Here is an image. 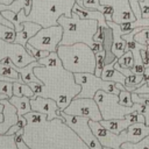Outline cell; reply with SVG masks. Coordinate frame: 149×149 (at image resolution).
<instances>
[{
  "label": "cell",
  "instance_id": "7402d4cb",
  "mask_svg": "<svg viewBox=\"0 0 149 149\" xmlns=\"http://www.w3.org/2000/svg\"><path fill=\"white\" fill-rule=\"evenodd\" d=\"M135 20H136V17H135L134 13L130 9L121 12V13H118V14H113V16H112V21L115 22V23L132 22V21H135Z\"/></svg>",
  "mask_w": 149,
  "mask_h": 149
},
{
  "label": "cell",
  "instance_id": "60d3db41",
  "mask_svg": "<svg viewBox=\"0 0 149 149\" xmlns=\"http://www.w3.org/2000/svg\"><path fill=\"white\" fill-rule=\"evenodd\" d=\"M16 147H17V149H29V148L27 147V144H26V142H24V141L16 143Z\"/></svg>",
  "mask_w": 149,
  "mask_h": 149
},
{
  "label": "cell",
  "instance_id": "d6a6232c",
  "mask_svg": "<svg viewBox=\"0 0 149 149\" xmlns=\"http://www.w3.org/2000/svg\"><path fill=\"white\" fill-rule=\"evenodd\" d=\"M0 93L1 94H6L7 98L9 99L13 95V83L12 81L0 80Z\"/></svg>",
  "mask_w": 149,
  "mask_h": 149
},
{
  "label": "cell",
  "instance_id": "4dcf8cb0",
  "mask_svg": "<svg viewBox=\"0 0 149 149\" xmlns=\"http://www.w3.org/2000/svg\"><path fill=\"white\" fill-rule=\"evenodd\" d=\"M24 48H26V50H27L36 61H38V59H41V58H43V57H47V56L49 55V51H44V50L36 49V48L31 47L29 43H27V44L24 45Z\"/></svg>",
  "mask_w": 149,
  "mask_h": 149
},
{
  "label": "cell",
  "instance_id": "f546056e",
  "mask_svg": "<svg viewBox=\"0 0 149 149\" xmlns=\"http://www.w3.org/2000/svg\"><path fill=\"white\" fill-rule=\"evenodd\" d=\"M27 126V120H26V118L23 116V115H19V119H17V121H16V123L15 125H13L7 132H6V136H9V135H14V133H16L19 129H22V128H24Z\"/></svg>",
  "mask_w": 149,
  "mask_h": 149
},
{
  "label": "cell",
  "instance_id": "9a60e30c",
  "mask_svg": "<svg viewBox=\"0 0 149 149\" xmlns=\"http://www.w3.org/2000/svg\"><path fill=\"white\" fill-rule=\"evenodd\" d=\"M126 134H127V142L136 143L149 134V126H147L144 122L130 123L126 129Z\"/></svg>",
  "mask_w": 149,
  "mask_h": 149
},
{
  "label": "cell",
  "instance_id": "1f68e13d",
  "mask_svg": "<svg viewBox=\"0 0 149 149\" xmlns=\"http://www.w3.org/2000/svg\"><path fill=\"white\" fill-rule=\"evenodd\" d=\"M134 40L137 42V43H141V44H144L149 41V27L137 31L135 35H134Z\"/></svg>",
  "mask_w": 149,
  "mask_h": 149
},
{
  "label": "cell",
  "instance_id": "f35d334b",
  "mask_svg": "<svg viewBox=\"0 0 149 149\" xmlns=\"http://www.w3.org/2000/svg\"><path fill=\"white\" fill-rule=\"evenodd\" d=\"M143 115H144V123L149 126V107H144Z\"/></svg>",
  "mask_w": 149,
  "mask_h": 149
},
{
  "label": "cell",
  "instance_id": "ffe728a7",
  "mask_svg": "<svg viewBox=\"0 0 149 149\" xmlns=\"http://www.w3.org/2000/svg\"><path fill=\"white\" fill-rule=\"evenodd\" d=\"M144 84V79L142 74H135L132 73L130 76L126 77V81H125V88L129 92H133L135 88L140 87L141 85Z\"/></svg>",
  "mask_w": 149,
  "mask_h": 149
},
{
  "label": "cell",
  "instance_id": "7c38bea8",
  "mask_svg": "<svg viewBox=\"0 0 149 149\" xmlns=\"http://www.w3.org/2000/svg\"><path fill=\"white\" fill-rule=\"evenodd\" d=\"M7 56L10 57L12 62L14 63L15 66L17 68H23L27 64L36 61L27 50L23 45L14 43V42H9L8 43V49H7Z\"/></svg>",
  "mask_w": 149,
  "mask_h": 149
},
{
  "label": "cell",
  "instance_id": "44dd1931",
  "mask_svg": "<svg viewBox=\"0 0 149 149\" xmlns=\"http://www.w3.org/2000/svg\"><path fill=\"white\" fill-rule=\"evenodd\" d=\"M13 95L16 97H28V98H33L34 97V92L30 88V86L28 84H23L20 81H14L13 83Z\"/></svg>",
  "mask_w": 149,
  "mask_h": 149
},
{
  "label": "cell",
  "instance_id": "277c9868",
  "mask_svg": "<svg viewBox=\"0 0 149 149\" xmlns=\"http://www.w3.org/2000/svg\"><path fill=\"white\" fill-rule=\"evenodd\" d=\"M56 52L65 70L72 73H78V72L94 73L95 54L87 44L80 42L71 45L59 44Z\"/></svg>",
  "mask_w": 149,
  "mask_h": 149
},
{
  "label": "cell",
  "instance_id": "52a82bcc",
  "mask_svg": "<svg viewBox=\"0 0 149 149\" xmlns=\"http://www.w3.org/2000/svg\"><path fill=\"white\" fill-rule=\"evenodd\" d=\"M62 36H63V28L59 24L50 26V27L41 28L33 37L28 40L27 43L40 50L56 52L61 43Z\"/></svg>",
  "mask_w": 149,
  "mask_h": 149
},
{
  "label": "cell",
  "instance_id": "603a6c76",
  "mask_svg": "<svg viewBox=\"0 0 149 149\" xmlns=\"http://www.w3.org/2000/svg\"><path fill=\"white\" fill-rule=\"evenodd\" d=\"M121 148L123 149H149V134L136 143L125 142L121 144Z\"/></svg>",
  "mask_w": 149,
  "mask_h": 149
},
{
  "label": "cell",
  "instance_id": "83f0119b",
  "mask_svg": "<svg viewBox=\"0 0 149 149\" xmlns=\"http://www.w3.org/2000/svg\"><path fill=\"white\" fill-rule=\"evenodd\" d=\"M104 66H105V51L100 50L95 52V69L93 74H95L97 77H100Z\"/></svg>",
  "mask_w": 149,
  "mask_h": 149
},
{
  "label": "cell",
  "instance_id": "7dc6e473",
  "mask_svg": "<svg viewBox=\"0 0 149 149\" xmlns=\"http://www.w3.org/2000/svg\"><path fill=\"white\" fill-rule=\"evenodd\" d=\"M120 149H123V148H120Z\"/></svg>",
  "mask_w": 149,
  "mask_h": 149
},
{
  "label": "cell",
  "instance_id": "7bdbcfd3",
  "mask_svg": "<svg viewBox=\"0 0 149 149\" xmlns=\"http://www.w3.org/2000/svg\"><path fill=\"white\" fill-rule=\"evenodd\" d=\"M1 99H8V98H7L6 94H1V93H0V100H1Z\"/></svg>",
  "mask_w": 149,
  "mask_h": 149
},
{
  "label": "cell",
  "instance_id": "d6986e66",
  "mask_svg": "<svg viewBox=\"0 0 149 149\" xmlns=\"http://www.w3.org/2000/svg\"><path fill=\"white\" fill-rule=\"evenodd\" d=\"M8 101L16 108V113L17 115H24L26 113L31 111L30 107V98L28 97H16V95H12Z\"/></svg>",
  "mask_w": 149,
  "mask_h": 149
},
{
  "label": "cell",
  "instance_id": "3957f363",
  "mask_svg": "<svg viewBox=\"0 0 149 149\" xmlns=\"http://www.w3.org/2000/svg\"><path fill=\"white\" fill-rule=\"evenodd\" d=\"M74 0H31V9L23 16L24 21H31L42 28L57 26L61 15L71 16V9Z\"/></svg>",
  "mask_w": 149,
  "mask_h": 149
},
{
  "label": "cell",
  "instance_id": "7a4b0ae2",
  "mask_svg": "<svg viewBox=\"0 0 149 149\" xmlns=\"http://www.w3.org/2000/svg\"><path fill=\"white\" fill-rule=\"evenodd\" d=\"M57 23L63 28L62 45H71L74 43L87 44L93 52L102 50L101 44L94 42L93 36L98 29V21L93 19H80L77 14L71 12V16L61 15Z\"/></svg>",
  "mask_w": 149,
  "mask_h": 149
},
{
  "label": "cell",
  "instance_id": "4316f807",
  "mask_svg": "<svg viewBox=\"0 0 149 149\" xmlns=\"http://www.w3.org/2000/svg\"><path fill=\"white\" fill-rule=\"evenodd\" d=\"M23 116L27 120V125H29V123H40L42 121H47L45 114H42V113H38V112H34V111H30V112L26 113Z\"/></svg>",
  "mask_w": 149,
  "mask_h": 149
},
{
  "label": "cell",
  "instance_id": "9c48e42d",
  "mask_svg": "<svg viewBox=\"0 0 149 149\" xmlns=\"http://www.w3.org/2000/svg\"><path fill=\"white\" fill-rule=\"evenodd\" d=\"M64 113L74 116L87 118L92 121H100L101 114L99 107L93 98H77L74 97L69 105L63 109Z\"/></svg>",
  "mask_w": 149,
  "mask_h": 149
},
{
  "label": "cell",
  "instance_id": "cb8c5ba5",
  "mask_svg": "<svg viewBox=\"0 0 149 149\" xmlns=\"http://www.w3.org/2000/svg\"><path fill=\"white\" fill-rule=\"evenodd\" d=\"M0 74L10 78V79H13L14 81H20V83H21L20 76H19L17 71H16L14 68L9 66V65H5V64L0 63Z\"/></svg>",
  "mask_w": 149,
  "mask_h": 149
},
{
  "label": "cell",
  "instance_id": "f1b7e54d",
  "mask_svg": "<svg viewBox=\"0 0 149 149\" xmlns=\"http://www.w3.org/2000/svg\"><path fill=\"white\" fill-rule=\"evenodd\" d=\"M119 97V104L126 107H130L133 106V100H132V93L127 90H121L120 93L118 94Z\"/></svg>",
  "mask_w": 149,
  "mask_h": 149
},
{
  "label": "cell",
  "instance_id": "8992f818",
  "mask_svg": "<svg viewBox=\"0 0 149 149\" xmlns=\"http://www.w3.org/2000/svg\"><path fill=\"white\" fill-rule=\"evenodd\" d=\"M74 80L80 85V91L76 95L77 98H93L97 91H106L108 93L119 94L120 90L116 88L114 81L102 80L100 77H97L93 73L88 72H78L73 73Z\"/></svg>",
  "mask_w": 149,
  "mask_h": 149
},
{
  "label": "cell",
  "instance_id": "836d02e7",
  "mask_svg": "<svg viewBox=\"0 0 149 149\" xmlns=\"http://www.w3.org/2000/svg\"><path fill=\"white\" fill-rule=\"evenodd\" d=\"M126 120L130 121V123H134V122H144V115L143 113H139V112H132L129 114H127L125 116Z\"/></svg>",
  "mask_w": 149,
  "mask_h": 149
},
{
  "label": "cell",
  "instance_id": "ba28073f",
  "mask_svg": "<svg viewBox=\"0 0 149 149\" xmlns=\"http://www.w3.org/2000/svg\"><path fill=\"white\" fill-rule=\"evenodd\" d=\"M61 115L64 120V123H66L78 136L80 140L85 142V144L90 149H102V146L98 141V139L92 133L90 126H88V119L83 116H74L69 115L61 111Z\"/></svg>",
  "mask_w": 149,
  "mask_h": 149
},
{
  "label": "cell",
  "instance_id": "b9f144b4",
  "mask_svg": "<svg viewBox=\"0 0 149 149\" xmlns=\"http://www.w3.org/2000/svg\"><path fill=\"white\" fill-rule=\"evenodd\" d=\"M14 0H0V3L1 5H10Z\"/></svg>",
  "mask_w": 149,
  "mask_h": 149
},
{
  "label": "cell",
  "instance_id": "5bb4252c",
  "mask_svg": "<svg viewBox=\"0 0 149 149\" xmlns=\"http://www.w3.org/2000/svg\"><path fill=\"white\" fill-rule=\"evenodd\" d=\"M42 27L35 22L31 21H24L22 22V29L20 31L15 33V38H14V43L21 44V45H26L28 40L30 37H33Z\"/></svg>",
  "mask_w": 149,
  "mask_h": 149
},
{
  "label": "cell",
  "instance_id": "6da1fadb",
  "mask_svg": "<svg viewBox=\"0 0 149 149\" xmlns=\"http://www.w3.org/2000/svg\"><path fill=\"white\" fill-rule=\"evenodd\" d=\"M34 73L42 81L40 97L54 99L61 111H63L80 91V85L76 83L73 73L65 70L62 62L56 65L35 66Z\"/></svg>",
  "mask_w": 149,
  "mask_h": 149
},
{
  "label": "cell",
  "instance_id": "f6af8a7d",
  "mask_svg": "<svg viewBox=\"0 0 149 149\" xmlns=\"http://www.w3.org/2000/svg\"><path fill=\"white\" fill-rule=\"evenodd\" d=\"M2 111H3V105H2V102L0 101V113H1Z\"/></svg>",
  "mask_w": 149,
  "mask_h": 149
},
{
  "label": "cell",
  "instance_id": "2e32d148",
  "mask_svg": "<svg viewBox=\"0 0 149 149\" xmlns=\"http://www.w3.org/2000/svg\"><path fill=\"white\" fill-rule=\"evenodd\" d=\"M35 66H40V63L37 62V61H34V62H31V63H29V64H27L26 66H23V68H17V66H15V65H13L12 68H14L16 71H17V73H19V76H20V80H21V83H23V84H29V83H42L36 76H35V73H34V68Z\"/></svg>",
  "mask_w": 149,
  "mask_h": 149
},
{
  "label": "cell",
  "instance_id": "8fae6325",
  "mask_svg": "<svg viewBox=\"0 0 149 149\" xmlns=\"http://www.w3.org/2000/svg\"><path fill=\"white\" fill-rule=\"evenodd\" d=\"M30 107L31 111L34 112L45 114L47 121H51L54 119H61V121L64 122L57 102L51 98H43L40 95L33 97L30 98Z\"/></svg>",
  "mask_w": 149,
  "mask_h": 149
},
{
  "label": "cell",
  "instance_id": "5b68a950",
  "mask_svg": "<svg viewBox=\"0 0 149 149\" xmlns=\"http://www.w3.org/2000/svg\"><path fill=\"white\" fill-rule=\"evenodd\" d=\"M94 101L97 102L101 118L104 120L109 119H125V116L132 112L143 113L144 105L134 102L133 106L126 107L119 104V97L113 93H108L106 91H97L94 97Z\"/></svg>",
  "mask_w": 149,
  "mask_h": 149
},
{
  "label": "cell",
  "instance_id": "30bf717a",
  "mask_svg": "<svg viewBox=\"0 0 149 149\" xmlns=\"http://www.w3.org/2000/svg\"><path fill=\"white\" fill-rule=\"evenodd\" d=\"M88 126L102 147H111L113 149H120L121 144L127 142L126 130H122L120 134H114L107 130L105 127H102L99 121H92V120H88Z\"/></svg>",
  "mask_w": 149,
  "mask_h": 149
},
{
  "label": "cell",
  "instance_id": "d590c367",
  "mask_svg": "<svg viewBox=\"0 0 149 149\" xmlns=\"http://www.w3.org/2000/svg\"><path fill=\"white\" fill-rule=\"evenodd\" d=\"M139 6L141 9V16L142 17H149V0L139 1Z\"/></svg>",
  "mask_w": 149,
  "mask_h": 149
},
{
  "label": "cell",
  "instance_id": "bcb514c9",
  "mask_svg": "<svg viewBox=\"0 0 149 149\" xmlns=\"http://www.w3.org/2000/svg\"><path fill=\"white\" fill-rule=\"evenodd\" d=\"M147 54H148V59H149V47H148V49H147Z\"/></svg>",
  "mask_w": 149,
  "mask_h": 149
},
{
  "label": "cell",
  "instance_id": "4fadbf2b",
  "mask_svg": "<svg viewBox=\"0 0 149 149\" xmlns=\"http://www.w3.org/2000/svg\"><path fill=\"white\" fill-rule=\"evenodd\" d=\"M0 101L3 105V111H2L3 121H2V123H0V135H5L6 132L13 125L16 123V121L19 119V115L16 113V108L8 101V99H1Z\"/></svg>",
  "mask_w": 149,
  "mask_h": 149
},
{
  "label": "cell",
  "instance_id": "74e56055",
  "mask_svg": "<svg viewBox=\"0 0 149 149\" xmlns=\"http://www.w3.org/2000/svg\"><path fill=\"white\" fill-rule=\"evenodd\" d=\"M147 49H148V47H147V48H144V49H141V50H140V55H141V58H142V62H143L144 68L149 66V59H148Z\"/></svg>",
  "mask_w": 149,
  "mask_h": 149
},
{
  "label": "cell",
  "instance_id": "ac0fdd59",
  "mask_svg": "<svg viewBox=\"0 0 149 149\" xmlns=\"http://www.w3.org/2000/svg\"><path fill=\"white\" fill-rule=\"evenodd\" d=\"M100 125L105 127L107 130L114 133V134H120L122 130H126L128 126L130 125V121L126 119H109V120H104L101 119Z\"/></svg>",
  "mask_w": 149,
  "mask_h": 149
},
{
  "label": "cell",
  "instance_id": "e0dca14e",
  "mask_svg": "<svg viewBox=\"0 0 149 149\" xmlns=\"http://www.w3.org/2000/svg\"><path fill=\"white\" fill-rule=\"evenodd\" d=\"M100 78L102 80H108V81H114V83H120L125 86V81H126V77L120 73L116 69H114L113 66V63L111 64H105L102 71H101V74H100Z\"/></svg>",
  "mask_w": 149,
  "mask_h": 149
},
{
  "label": "cell",
  "instance_id": "ab89813d",
  "mask_svg": "<svg viewBox=\"0 0 149 149\" xmlns=\"http://www.w3.org/2000/svg\"><path fill=\"white\" fill-rule=\"evenodd\" d=\"M143 79H144V81H148L149 80V66H147V68H144V71H143Z\"/></svg>",
  "mask_w": 149,
  "mask_h": 149
},
{
  "label": "cell",
  "instance_id": "d4e9b609",
  "mask_svg": "<svg viewBox=\"0 0 149 149\" xmlns=\"http://www.w3.org/2000/svg\"><path fill=\"white\" fill-rule=\"evenodd\" d=\"M118 64L125 69H130L133 68L134 65V59H133V54L132 51H125L122 56H120L118 59H116Z\"/></svg>",
  "mask_w": 149,
  "mask_h": 149
},
{
  "label": "cell",
  "instance_id": "e575fe53",
  "mask_svg": "<svg viewBox=\"0 0 149 149\" xmlns=\"http://www.w3.org/2000/svg\"><path fill=\"white\" fill-rule=\"evenodd\" d=\"M139 1L141 0H128V5L132 9V12L134 13L135 17L136 19H141V9H140V6H139Z\"/></svg>",
  "mask_w": 149,
  "mask_h": 149
},
{
  "label": "cell",
  "instance_id": "8d00e7d4",
  "mask_svg": "<svg viewBox=\"0 0 149 149\" xmlns=\"http://www.w3.org/2000/svg\"><path fill=\"white\" fill-rule=\"evenodd\" d=\"M133 92H135L137 94H140V93H149V80L148 81H144L143 85H141L140 87L135 88Z\"/></svg>",
  "mask_w": 149,
  "mask_h": 149
},
{
  "label": "cell",
  "instance_id": "484cf974",
  "mask_svg": "<svg viewBox=\"0 0 149 149\" xmlns=\"http://www.w3.org/2000/svg\"><path fill=\"white\" fill-rule=\"evenodd\" d=\"M15 38V30L0 23V40L5 41V42H14Z\"/></svg>",
  "mask_w": 149,
  "mask_h": 149
},
{
  "label": "cell",
  "instance_id": "ee69618b",
  "mask_svg": "<svg viewBox=\"0 0 149 149\" xmlns=\"http://www.w3.org/2000/svg\"><path fill=\"white\" fill-rule=\"evenodd\" d=\"M2 121H3V114H2V112L0 113V123H2Z\"/></svg>",
  "mask_w": 149,
  "mask_h": 149
}]
</instances>
